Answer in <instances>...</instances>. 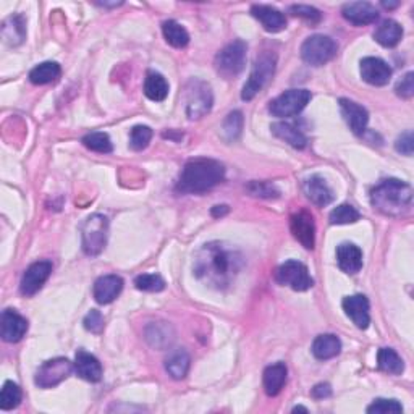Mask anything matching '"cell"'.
I'll use <instances>...</instances> for the list:
<instances>
[{"label": "cell", "instance_id": "obj_20", "mask_svg": "<svg viewBox=\"0 0 414 414\" xmlns=\"http://www.w3.org/2000/svg\"><path fill=\"white\" fill-rule=\"evenodd\" d=\"M304 195L317 207H326L333 201V191L321 175H313L304 180Z\"/></svg>", "mask_w": 414, "mask_h": 414}, {"label": "cell", "instance_id": "obj_13", "mask_svg": "<svg viewBox=\"0 0 414 414\" xmlns=\"http://www.w3.org/2000/svg\"><path fill=\"white\" fill-rule=\"evenodd\" d=\"M290 230L306 249H314L316 224L308 211H298L290 217Z\"/></svg>", "mask_w": 414, "mask_h": 414}, {"label": "cell", "instance_id": "obj_16", "mask_svg": "<svg viewBox=\"0 0 414 414\" xmlns=\"http://www.w3.org/2000/svg\"><path fill=\"white\" fill-rule=\"evenodd\" d=\"M340 110L343 115L348 127L355 135H363L368 127L369 122V113L363 105H359L358 102L350 99H340Z\"/></svg>", "mask_w": 414, "mask_h": 414}, {"label": "cell", "instance_id": "obj_35", "mask_svg": "<svg viewBox=\"0 0 414 414\" xmlns=\"http://www.w3.org/2000/svg\"><path fill=\"white\" fill-rule=\"evenodd\" d=\"M21 403V388L16 385L15 382L7 381L2 387V393H0V410L11 411Z\"/></svg>", "mask_w": 414, "mask_h": 414}, {"label": "cell", "instance_id": "obj_7", "mask_svg": "<svg viewBox=\"0 0 414 414\" xmlns=\"http://www.w3.org/2000/svg\"><path fill=\"white\" fill-rule=\"evenodd\" d=\"M212 89L206 81L191 80L186 86V115L190 120H200L212 109Z\"/></svg>", "mask_w": 414, "mask_h": 414}, {"label": "cell", "instance_id": "obj_19", "mask_svg": "<svg viewBox=\"0 0 414 414\" xmlns=\"http://www.w3.org/2000/svg\"><path fill=\"white\" fill-rule=\"evenodd\" d=\"M341 15H343L345 20L350 21L351 25L364 26L371 25V23H376L377 18H379V11H377L374 5L369 2H350L343 5Z\"/></svg>", "mask_w": 414, "mask_h": 414}, {"label": "cell", "instance_id": "obj_15", "mask_svg": "<svg viewBox=\"0 0 414 414\" xmlns=\"http://www.w3.org/2000/svg\"><path fill=\"white\" fill-rule=\"evenodd\" d=\"M361 78L372 86H385L392 78V68L379 57H366L361 60Z\"/></svg>", "mask_w": 414, "mask_h": 414}, {"label": "cell", "instance_id": "obj_40", "mask_svg": "<svg viewBox=\"0 0 414 414\" xmlns=\"http://www.w3.org/2000/svg\"><path fill=\"white\" fill-rule=\"evenodd\" d=\"M369 414H400L403 413V406L397 400L377 398L368 406Z\"/></svg>", "mask_w": 414, "mask_h": 414}, {"label": "cell", "instance_id": "obj_12", "mask_svg": "<svg viewBox=\"0 0 414 414\" xmlns=\"http://www.w3.org/2000/svg\"><path fill=\"white\" fill-rule=\"evenodd\" d=\"M52 274V262L39 261L29 266L23 274L20 281V291L23 296H33L44 286Z\"/></svg>", "mask_w": 414, "mask_h": 414}, {"label": "cell", "instance_id": "obj_25", "mask_svg": "<svg viewBox=\"0 0 414 414\" xmlns=\"http://www.w3.org/2000/svg\"><path fill=\"white\" fill-rule=\"evenodd\" d=\"M191 358L183 348H175L169 353V356L165 358V369L169 372V376L175 381H182L186 377L190 371Z\"/></svg>", "mask_w": 414, "mask_h": 414}, {"label": "cell", "instance_id": "obj_45", "mask_svg": "<svg viewBox=\"0 0 414 414\" xmlns=\"http://www.w3.org/2000/svg\"><path fill=\"white\" fill-rule=\"evenodd\" d=\"M395 149H397L398 152L405 154V155H413L414 140H413V133H411V131H406V133L398 136L397 143H395Z\"/></svg>", "mask_w": 414, "mask_h": 414}, {"label": "cell", "instance_id": "obj_44", "mask_svg": "<svg viewBox=\"0 0 414 414\" xmlns=\"http://www.w3.org/2000/svg\"><path fill=\"white\" fill-rule=\"evenodd\" d=\"M395 91H397L400 98H403V99L413 98V94H414V73L413 71H408V73L401 78V80L398 81L397 88H395Z\"/></svg>", "mask_w": 414, "mask_h": 414}, {"label": "cell", "instance_id": "obj_48", "mask_svg": "<svg viewBox=\"0 0 414 414\" xmlns=\"http://www.w3.org/2000/svg\"><path fill=\"white\" fill-rule=\"evenodd\" d=\"M398 5H400V2H393V4H390V2H382V7H383V9H388V10L397 9Z\"/></svg>", "mask_w": 414, "mask_h": 414}, {"label": "cell", "instance_id": "obj_47", "mask_svg": "<svg viewBox=\"0 0 414 414\" xmlns=\"http://www.w3.org/2000/svg\"><path fill=\"white\" fill-rule=\"evenodd\" d=\"M229 214V206L222 204V206H214L212 207V215L214 217H222V215Z\"/></svg>", "mask_w": 414, "mask_h": 414}, {"label": "cell", "instance_id": "obj_32", "mask_svg": "<svg viewBox=\"0 0 414 414\" xmlns=\"http://www.w3.org/2000/svg\"><path fill=\"white\" fill-rule=\"evenodd\" d=\"M377 366H379L381 371L393 376H400L405 371L403 359L392 348H381L379 353H377Z\"/></svg>", "mask_w": 414, "mask_h": 414}, {"label": "cell", "instance_id": "obj_33", "mask_svg": "<svg viewBox=\"0 0 414 414\" xmlns=\"http://www.w3.org/2000/svg\"><path fill=\"white\" fill-rule=\"evenodd\" d=\"M162 33H164L167 43L177 47V49H183V47L188 46L190 43L188 31H186V29L175 20L164 21V25H162Z\"/></svg>", "mask_w": 414, "mask_h": 414}, {"label": "cell", "instance_id": "obj_5", "mask_svg": "<svg viewBox=\"0 0 414 414\" xmlns=\"http://www.w3.org/2000/svg\"><path fill=\"white\" fill-rule=\"evenodd\" d=\"M109 220L102 214H93L81 225L83 251L88 256H99L107 244Z\"/></svg>", "mask_w": 414, "mask_h": 414}, {"label": "cell", "instance_id": "obj_46", "mask_svg": "<svg viewBox=\"0 0 414 414\" xmlns=\"http://www.w3.org/2000/svg\"><path fill=\"white\" fill-rule=\"evenodd\" d=\"M332 395V388H330L328 383H317V385L313 388V397L317 400L327 398Z\"/></svg>", "mask_w": 414, "mask_h": 414}, {"label": "cell", "instance_id": "obj_28", "mask_svg": "<svg viewBox=\"0 0 414 414\" xmlns=\"http://www.w3.org/2000/svg\"><path fill=\"white\" fill-rule=\"evenodd\" d=\"M403 38V28L395 20L382 21L374 31V39L383 47H395Z\"/></svg>", "mask_w": 414, "mask_h": 414}, {"label": "cell", "instance_id": "obj_37", "mask_svg": "<svg viewBox=\"0 0 414 414\" xmlns=\"http://www.w3.org/2000/svg\"><path fill=\"white\" fill-rule=\"evenodd\" d=\"M152 140V130L148 125H136L130 133V148L133 151H143Z\"/></svg>", "mask_w": 414, "mask_h": 414}, {"label": "cell", "instance_id": "obj_39", "mask_svg": "<svg viewBox=\"0 0 414 414\" xmlns=\"http://www.w3.org/2000/svg\"><path fill=\"white\" fill-rule=\"evenodd\" d=\"M135 285L141 291L157 293L165 288V280L157 274H143L135 279Z\"/></svg>", "mask_w": 414, "mask_h": 414}, {"label": "cell", "instance_id": "obj_49", "mask_svg": "<svg viewBox=\"0 0 414 414\" xmlns=\"http://www.w3.org/2000/svg\"><path fill=\"white\" fill-rule=\"evenodd\" d=\"M298 411H301V413H308V410H306L304 406H296V408H293V413H298Z\"/></svg>", "mask_w": 414, "mask_h": 414}, {"label": "cell", "instance_id": "obj_1", "mask_svg": "<svg viewBox=\"0 0 414 414\" xmlns=\"http://www.w3.org/2000/svg\"><path fill=\"white\" fill-rule=\"evenodd\" d=\"M244 267V257L232 244L222 242L206 243L195 256L196 279L214 290H225L233 285Z\"/></svg>", "mask_w": 414, "mask_h": 414}, {"label": "cell", "instance_id": "obj_26", "mask_svg": "<svg viewBox=\"0 0 414 414\" xmlns=\"http://www.w3.org/2000/svg\"><path fill=\"white\" fill-rule=\"evenodd\" d=\"M311 350H313V355L317 359L326 361V359H332L340 355L341 341L337 335L324 333L313 341V348H311Z\"/></svg>", "mask_w": 414, "mask_h": 414}, {"label": "cell", "instance_id": "obj_31", "mask_svg": "<svg viewBox=\"0 0 414 414\" xmlns=\"http://www.w3.org/2000/svg\"><path fill=\"white\" fill-rule=\"evenodd\" d=\"M60 75H62V68H60V65L57 62H44L29 71V81H31L33 85L43 86L57 81Z\"/></svg>", "mask_w": 414, "mask_h": 414}, {"label": "cell", "instance_id": "obj_18", "mask_svg": "<svg viewBox=\"0 0 414 414\" xmlns=\"http://www.w3.org/2000/svg\"><path fill=\"white\" fill-rule=\"evenodd\" d=\"M341 306H343L345 314L350 317L358 328L366 330L369 327V324H371L369 301L364 295L346 296L343 299V303H341Z\"/></svg>", "mask_w": 414, "mask_h": 414}, {"label": "cell", "instance_id": "obj_22", "mask_svg": "<svg viewBox=\"0 0 414 414\" xmlns=\"http://www.w3.org/2000/svg\"><path fill=\"white\" fill-rule=\"evenodd\" d=\"M76 374L88 382H99L102 379V366L99 359L85 350H78L75 356Z\"/></svg>", "mask_w": 414, "mask_h": 414}, {"label": "cell", "instance_id": "obj_3", "mask_svg": "<svg viewBox=\"0 0 414 414\" xmlns=\"http://www.w3.org/2000/svg\"><path fill=\"white\" fill-rule=\"evenodd\" d=\"M371 204L376 211L388 217H401L410 212L413 204V188L403 180L387 178L371 191Z\"/></svg>", "mask_w": 414, "mask_h": 414}, {"label": "cell", "instance_id": "obj_27", "mask_svg": "<svg viewBox=\"0 0 414 414\" xmlns=\"http://www.w3.org/2000/svg\"><path fill=\"white\" fill-rule=\"evenodd\" d=\"M2 38L9 46H20L26 39V23L21 15L10 16L2 25Z\"/></svg>", "mask_w": 414, "mask_h": 414}, {"label": "cell", "instance_id": "obj_34", "mask_svg": "<svg viewBox=\"0 0 414 414\" xmlns=\"http://www.w3.org/2000/svg\"><path fill=\"white\" fill-rule=\"evenodd\" d=\"M222 138L225 141H237L243 130V113L239 110H233L225 117L224 123H222Z\"/></svg>", "mask_w": 414, "mask_h": 414}, {"label": "cell", "instance_id": "obj_42", "mask_svg": "<svg viewBox=\"0 0 414 414\" xmlns=\"http://www.w3.org/2000/svg\"><path fill=\"white\" fill-rule=\"evenodd\" d=\"M290 11L295 16L303 18V20L309 21L311 25H316L322 20V14L314 7H309V5H291Z\"/></svg>", "mask_w": 414, "mask_h": 414}, {"label": "cell", "instance_id": "obj_10", "mask_svg": "<svg viewBox=\"0 0 414 414\" xmlns=\"http://www.w3.org/2000/svg\"><path fill=\"white\" fill-rule=\"evenodd\" d=\"M311 98H313V94L308 89H290V91H285L279 98H275L269 105V110L274 117L279 118L295 117L309 104Z\"/></svg>", "mask_w": 414, "mask_h": 414}, {"label": "cell", "instance_id": "obj_41", "mask_svg": "<svg viewBox=\"0 0 414 414\" xmlns=\"http://www.w3.org/2000/svg\"><path fill=\"white\" fill-rule=\"evenodd\" d=\"M246 191H248L251 196L266 197V200H272V197L280 196V191L269 182H251L246 185Z\"/></svg>", "mask_w": 414, "mask_h": 414}, {"label": "cell", "instance_id": "obj_2", "mask_svg": "<svg viewBox=\"0 0 414 414\" xmlns=\"http://www.w3.org/2000/svg\"><path fill=\"white\" fill-rule=\"evenodd\" d=\"M225 167L214 159H191L185 164L178 178L177 191L185 195H200L224 182Z\"/></svg>", "mask_w": 414, "mask_h": 414}, {"label": "cell", "instance_id": "obj_29", "mask_svg": "<svg viewBox=\"0 0 414 414\" xmlns=\"http://www.w3.org/2000/svg\"><path fill=\"white\" fill-rule=\"evenodd\" d=\"M271 130H272V133L279 138V140L290 144L291 148L304 149L306 146H308V138H306L296 127H293L291 123L277 122L272 125Z\"/></svg>", "mask_w": 414, "mask_h": 414}, {"label": "cell", "instance_id": "obj_36", "mask_svg": "<svg viewBox=\"0 0 414 414\" xmlns=\"http://www.w3.org/2000/svg\"><path fill=\"white\" fill-rule=\"evenodd\" d=\"M359 212L356 211L351 204H341V206L335 207L328 215V220L332 225H348V224H355L359 220Z\"/></svg>", "mask_w": 414, "mask_h": 414}, {"label": "cell", "instance_id": "obj_21", "mask_svg": "<svg viewBox=\"0 0 414 414\" xmlns=\"http://www.w3.org/2000/svg\"><path fill=\"white\" fill-rule=\"evenodd\" d=\"M251 14L256 20L261 21L264 29L269 33H280L286 28V18L280 10L271 7V5H253Z\"/></svg>", "mask_w": 414, "mask_h": 414}, {"label": "cell", "instance_id": "obj_11", "mask_svg": "<svg viewBox=\"0 0 414 414\" xmlns=\"http://www.w3.org/2000/svg\"><path fill=\"white\" fill-rule=\"evenodd\" d=\"M275 280L295 291H308L314 286V279L311 277L308 267L299 261H286L281 264L275 272Z\"/></svg>", "mask_w": 414, "mask_h": 414}, {"label": "cell", "instance_id": "obj_14", "mask_svg": "<svg viewBox=\"0 0 414 414\" xmlns=\"http://www.w3.org/2000/svg\"><path fill=\"white\" fill-rule=\"evenodd\" d=\"M28 332V321L15 309H5L0 317V333L4 341L7 343H16Z\"/></svg>", "mask_w": 414, "mask_h": 414}, {"label": "cell", "instance_id": "obj_38", "mask_svg": "<svg viewBox=\"0 0 414 414\" xmlns=\"http://www.w3.org/2000/svg\"><path fill=\"white\" fill-rule=\"evenodd\" d=\"M83 144L88 149H91L94 152H102V154H109L112 152V141L107 133H89L83 138Z\"/></svg>", "mask_w": 414, "mask_h": 414}, {"label": "cell", "instance_id": "obj_4", "mask_svg": "<svg viewBox=\"0 0 414 414\" xmlns=\"http://www.w3.org/2000/svg\"><path fill=\"white\" fill-rule=\"evenodd\" d=\"M275 65H277V57L272 52H262L259 57L256 58L251 70L249 80L246 81L242 91L243 100H253L257 94L262 91V88L272 80L275 73Z\"/></svg>", "mask_w": 414, "mask_h": 414}, {"label": "cell", "instance_id": "obj_17", "mask_svg": "<svg viewBox=\"0 0 414 414\" xmlns=\"http://www.w3.org/2000/svg\"><path fill=\"white\" fill-rule=\"evenodd\" d=\"M123 290V279L118 277V275H102L98 280H95L94 288H93V295L94 299L99 304H110L112 301H115L120 293Z\"/></svg>", "mask_w": 414, "mask_h": 414}, {"label": "cell", "instance_id": "obj_8", "mask_svg": "<svg viewBox=\"0 0 414 414\" xmlns=\"http://www.w3.org/2000/svg\"><path fill=\"white\" fill-rule=\"evenodd\" d=\"M338 46L332 38L324 34H314L301 46V58L313 67H322L337 56Z\"/></svg>", "mask_w": 414, "mask_h": 414}, {"label": "cell", "instance_id": "obj_43", "mask_svg": "<svg viewBox=\"0 0 414 414\" xmlns=\"http://www.w3.org/2000/svg\"><path fill=\"white\" fill-rule=\"evenodd\" d=\"M83 324H85V328L88 332L91 333H100L104 330V317H102L98 309H93L91 313H88Z\"/></svg>", "mask_w": 414, "mask_h": 414}, {"label": "cell", "instance_id": "obj_6", "mask_svg": "<svg viewBox=\"0 0 414 414\" xmlns=\"http://www.w3.org/2000/svg\"><path fill=\"white\" fill-rule=\"evenodd\" d=\"M246 51L248 46L243 41H233L229 46H225L217 56H215V70L220 76L225 80H232V78L242 73L246 65Z\"/></svg>", "mask_w": 414, "mask_h": 414}, {"label": "cell", "instance_id": "obj_30", "mask_svg": "<svg viewBox=\"0 0 414 414\" xmlns=\"http://www.w3.org/2000/svg\"><path fill=\"white\" fill-rule=\"evenodd\" d=\"M144 94L154 102L165 100L169 95V83L164 75L157 73V71H148L146 81H144Z\"/></svg>", "mask_w": 414, "mask_h": 414}, {"label": "cell", "instance_id": "obj_23", "mask_svg": "<svg viewBox=\"0 0 414 414\" xmlns=\"http://www.w3.org/2000/svg\"><path fill=\"white\" fill-rule=\"evenodd\" d=\"M337 262L346 274H358L363 269V251L353 243H341L337 248Z\"/></svg>", "mask_w": 414, "mask_h": 414}, {"label": "cell", "instance_id": "obj_24", "mask_svg": "<svg viewBox=\"0 0 414 414\" xmlns=\"http://www.w3.org/2000/svg\"><path fill=\"white\" fill-rule=\"evenodd\" d=\"M288 369L284 363H277L264 371V390L269 397H277L286 383Z\"/></svg>", "mask_w": 414, "mask_h": 414}, {"label": "cell", "instance_id": "obj_9", "mask_svg": "<svg viewBox=\"0 0 414 414\" xmlns=\"http://www.w3.org/2000/svg\"><path fill=\"white\" fill-rule=\"evenodd\" d=\"M75 371V364L67 358H53L46 361L36 371L34 383L39 388H52L68 379L71 372Z\"/></svg>", "mask_w": 414, "mask_h": 414}]
</instances>
